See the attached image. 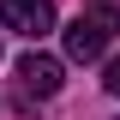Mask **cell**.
Returning a JSON list of instances; mask_svg holds the SVG:
<instances>
[{
  "label": "cell",
  "instance_id": "3",
  "mask_svg": "<svg viewBox=\"0 0 120 120\" xmlns=\"http://www.w3.org/2000/svg\"><path fill=\"white\" fill-rule=\"evenodd\" d=\"M60 78H66V66H60L54 54H24V60H18V84H24V96H54Z\"/></svg>",
  "mask_w": 120,
  "mask_h": 120
},
{
  "label": "cell",
  "instance_id": "4",
  "mask_svg": "<svg viewBox=\"0 0 120 120\" xmlns=\"http://www.w3.org/2000/svg\"><path fill=\"white\" fill-rule=\"evenodd\" d=\"M102 84H108V90L120 96V60H108V78H102Z\"/></svg>",
  "mask_w": 120,
  "mask_h": 120
},
{
  "label": "cell",
  "instance_id": "1",
  "mask_svg": "<svg viewBox=\"0 0 120 120\" xmlns=\"http://www.w3.org/2000/svg\"><path fill=\"white\" fill-rule=\"evenodd\" d=\"M114 36H120V6L114 0H90L84 12L72 18V30H66V60H84L90 66Z\"/></svg>",
  "mask_w": 120,
  "mask_h": 120
},
{
  "label": "cell",
  "instance_id": "2",
  "mask_svg": "<svg viewBox=\"0 0 120 120\" xmlns=\"http://www.w3.org/2000/svg\"><path fill=\"white\" fill-rule=\"evenodd\" d=\"M0 24L36 42V36L54 30V6H48V0H0Z\"/></svg>",
  "mask_w": 120,
  "mask_h": 120
}]
</instances>
